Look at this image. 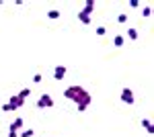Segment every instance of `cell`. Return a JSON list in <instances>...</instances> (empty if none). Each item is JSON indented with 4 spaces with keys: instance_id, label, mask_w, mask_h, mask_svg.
I'll use <instances>...</instances> for the list:
<instances>
[{
    "instance_id": "1",
    "label": "cell",
    "mask_w": 154,
    "mask_h": 137,
    "mask_svg": "<svg viewBox=\"0 0 154 137\" xmlns=\"http://www.w3.org/2000/svg\"><path fill=\"white\" fill-rule=\"evenodd\" d=\"M64 96H66L68 100H72V103L76 104V109H78L80 113H84V111L88 109L91 100H93V96H91L88 92L84 90L82 86H70V88H66Z\"/></svg>"
},
{
    "instance_id": "2",
    "label": "cell",
    "mask_w": 154,
    "mask_h": 137,
    "mask_svg": "<svg viewBox=\"0 0 154 137\" xmlns=\"http://www.w3.org/2000/svg\"><path fill=\"white\" fill-rule=\"evenodd\" d=\"M25 104V100L23 98H19V96H11V100L6 104H2V111L4 113H8V111H17V109H21Z\"/></svg>"
},
{
    "instance_id": "3",
    "label": "cell",
    "mask_w": 154,
    "mask_h": 137,
    "mask_svg": "<svg viewBox=\"0 0 154 137\" xmlns=\"http://www.w3.org/2000/svg\"><path fill=\"white\" fill-rule=\"evenodd\" d=\"M49 106H54V98L49 94H41L37 100V109H49Z\"/></svg>"
},
{
    "instance_id": "4",
    "label": "cell",
    "mask_w": 154,
    "mask_h": 137,
    "mask_svg": "<svg viewBox=\"0 0 154 137\" xmlns=\"http://www.w3.org/2000/svg\"><path fill=\"white\" fill-rule=\"evenodd\" d=\"M121 100H123L125 104H134V103H136L131 88H123V90H121Z\"/></svg>"
},
{
    "instance_id": "5",
    "label": "cell",
    "mask_w": 154,
    "mask_h": 137,
    "mask_svg": "<svg viewBox=\"0 0 154 137\" xmlns=\"http://www.w3.org/2000/svg\"><path fill=\"white\" fill-rule=\"evenodd\" d=\"M64 76H66V66H56L54 78H56V80H64Z\"/></svg>"
},
{
    "instance_id": "6",
    "label": "cell",
    "mask_w": 154,
    "mask_h": 137,
    "mask_svg": "<svg viewBox=\"0 0 154 137\" xmlns=\"http://www.w3.org/2000/svg\"><path fill=\"white\" fill-rule=\"evenodd\" d=\"M93 10H95V0H86V2H84V8H82V12L91 16V14H93Z\"/></svg>"
},
{
    "instance_id": "7",
    "label": "cell",
    "mask_w": 154,
    "mask_h": 137,
    "mask_svg": "<svg viewBox=\"0 0 154 137\" xmlns=\"http://www.w3.org/2000/svg\"><path fill=\"white\" fill-rule=\"evenodd\" d=\"M23 125H25L23 119H14V121L11 123V131H14V133H17L19 129H23Z\"/></svg>"
},
{
    "instance_id": "8",
    "label": "cell",
    "mask_w": 154,
    "mask_h": 137,
    "mask_svg": "<svg viewBox=\"0 0 154 137\" xmlns=\"http://www.w3.org/2000/svg\"><path fill=\"white\" fill-rule=\"evenodd\" d=\"M76 16H78V21H80V23H84V25H91V21H93V19H91L88 14H84L82 10H78V12H76Z\"/></svg>"
},
{
    "instance_id": "9",
    "label": "cell",
    "mask_w": 154,
    "mask_h": 137,
    "mask_svg": "<svg viewBox=\"0 0 154 137\" xmlns=\"http://www.w3.org/2000/svg\"><path fill=\"white\" fill-rule=\"evenodd\" d=\"M123 43H125V37H123V35H115V39H113V45H115V47H121Z\"/></svg>"
},
{
    "instance_id": "10",
    "label": "cell",
    "mask_w": 154,
    "mask_h": 137,
    "mask_svg": "<svg viewBox=\"0 0 154 137\" xmlns=\"http://www.w3.org/2000/svg\"><path fill=\"white\" fill-rule=\"evenodd\" d=\"M142 125H144V129H146V131H148V133H150V135H152V121H150V119H144L142 121Z\"/></svg>"
},
{
    "instance_id": "11",
    "label": "cell",
    "mask_w": 154,
    "mask_h": 137,
    "mask_svg": "<svg viewBox=\"0 0 154 137\" xmlns=\"http://www.w3.org/2000/svg\"><path fill=\"white\" fill-rule=\"evenodd\" d=\"M48 19H49V21H56V19H60V10H56V8H54V10H49V12H48Z\"/></svg>"
},
{
    "instance_id": "12",
    "label": "cell",
    "mask_w": 154,
    "mask_h": 137,
    "mask_svg": "<svg viewBox=\"0 0 154 137\" xmlns=\"http://www.w3.org/2000/svg\"><path fill=\"white\" fill-rule=\"evenodd\" d=\"M117 23H119V25H125V23H128V14H125V12L117 14Z\"/></svg>"
},
{
    "instance_id": "13",
    "label": "cell",
    "mask_w": 154,
    "mask_h": 137,
    "mask_svg": "<svg viewBox=\"0 0 154 137\" xmlns=\"http://www.w3.org/2000/svg\"><path fill=\"white\" fill-rule=\"evenodd\" d=\"M128 37H130L131 41H136V39H138V31H136V29H128Z\"/></svg>"
},
{
    "instance_id": "14",
    "label": "cell",
    "mask_w": 154,
    "mask_h": 137,
    "mask_svg": "<svg viewBox=\"0 0 154 137\" xmlns=\"http://www.w3.org/2000/svg\"><path fill=\"white\" fill-rule=\"evenodd\" d=\"M29 94H31V90H29V88H25V90H21L19 94H17V96H19V98H23V100H25V98H29Z\"/></svg>"
},
{
    "instance_id": "15",
    "label": "cell",
    "mask_w": 154,
    "mask_h": 137,
    "mask_svg": "<svg viewBox=\"0 0 154 137\" xmlns=\"http://www.w3.org/2000/svg\"><path fill=\"white\" fill-rule=\"evenodd\" d=\"M33 133H35L33 129H25V131H21V135H19V137H33Z\"/></svg>"
},
{
    "instance_id": "16",
    "label": "cell",
    "mask_w": 154,
    "mask_h": 137,
    "mask_svg": "<svg viewBox=\"0 0 154 137\" xmlns=\"http://www.w3.org/2000/svg\"><path fill=\"white\" fill-rule=\"evenodd\" d=\"M105 33H107V29H105V27H97V35H99V37H103Z\"/></svg>"
},
{
    "instance_id": "17",
    "label": "cell",
    "mask_w": 154,
    "mask_h": 137,
    "mask_svg": "<svg viewBox=\"0 0 154 137\" xmlns=\"http://www.w3.org/2000/svg\"><path fill=\"white\" fill-rule=\"evenodd\" d=\"M142 14L144 16H150V14H152V6H146V8L142 10Z\"/></svg>"
},
{
    "instance_id": "18",
    "label": "cell",
    "mask_w": 154,
    "mask_h": 137,
    "mask_svg": "<svg viewBox=\"0 0 154 137\" xmlns=\"http://www.w3.org/2000/svg\"><path fill=\"white\" fill-rule=\"evenodd\" d=\"M33 82L39 84V82H41V74H35V76H33Z\"/></svg>"
},
{
    "instance_id": "19",
    "label": "cell",
    "mask_w": 154,
    "mask_h": 137,
    "mask_svg": "<svg viewBox=\"0 0 154 137\" xmlns=\"http://www.w3.org/2000/svg\"><path fill=\"white\" fill-rule=\"evenodd\" d=\"M128 4H130V6H134V8H136V6H140V2H138V0H130Z\"/></svg>"
},
{
    "instance_id": "20",
    "label": "cell",
    "mask_w": 154,
    "mask_h": 137,
    "mask_svg": "<svg viewBox=\"0 0 154 137\" xmlns=\"http://www.w3.org/2000/svg\"><path fill=\"white\" fill-rule=\"evenodd\" d=\"M8 137H19V135H17L14 131H8Z\"/></svg>"
}]
</instances>
